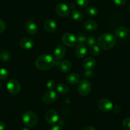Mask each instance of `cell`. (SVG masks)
Returning <instances> with one entry per match:
<instances>
[{"mask_svg":"<svg viewBox=\"0 0 130 130\" xmlns=\"http://www.w3.org/2000/svg\"><path fill=\"white\" fill-rule=\"evenodd\" d=\"M96 62L94 58L87 57L84 60L83 62V66L85 70H92L96 66Z\"/></svg>","mask_w":130,"mask_h":130,"instance_id":"2e32d148","label":"cell"},{"mask_svg":"<svg viewBox=\"0 0 130 130\" xmlns=\"http://www.w3.org/2000/svg\"><path fill=\"white\" fill-rule=\"evenodd\" d=\"M71 17H72L73 19L75 21L80 22L82 21L84 19V14L81 11L78 10H73L71 12Z\"/></svg>","mask_w":130,"mask_h":130,"instance_id":"ffe728a7","label":"cell"},{"mask_svg":"<svg viewBox=\"0 0 130 130\" xmlns=\"http://www.w3.org/2000/svg\"><path fill=\"white\" fill-rule=\"evenodd\" d=\"M8 91L11 95H17L20 91V85L17 80L10 79L6 84Z\"/></svg>","mask_w":130,"mask_h":130,"instance_id":"5b68a950","label":"cell"},{"mask_svg":"<svg viewBox=\"0 0 130 130\" xmlns=\"http://www.w3.org/2000/svg\"><path fill=\"white\" fill-rule=\"evenodd\" d=\"M84 74H85V76L86 77H91L93 75V72L92 70H85Z\"/></svg>","mask_w":130,"mask_h":130,"instance_id":"836d02e7","label":"cell"},{"mask_svg":"<svg viewBox=\"0 0 130 130\" xmlns=\"http://www.w3.org/2000/svg\"><path fill=\"white\" fill-rule=\"evenodd\" d=\"M115 43V36L112 33H105L102 34L98 39V44L99 48L105 50L112 49Z\"/></svg>","mask_w":130,"mask_h":130,"instance_id":"7a4b0ae2","label":"cell"},{"mask_svg":"<svg viewBox=\"0 0 130 130\" xmlns=\"http://www.w3.org/2000/svg\"><path fill=\"white\" fill-rule=\"evenodd\" d=\"M25 28L26 31L29 33V34H35L38 30V27L35 23L33 21V20H29L25 23Z\"/></svg>","mask_w":130,"mask_h":130,"instance_id":"5bb4252c","label":"cell"},{"mask_svg":"<svg viewBox=\"0 0 130 130\" xmlns=\"http://www.w3.org/2000/svg\"><path fill=\"white\" fill-rule=\"evenodd\" d=\"M0 88H1V83H0Z\"/></svg>","mask_w":130,"mask_h":130,"instance_id":"60d3db41","label":"cell"},{"mask_svg":"<svg viewBox=\"0 0 130 130\" xmlns=\"http://www.w3.org/2000/svg\"><path fill=\"white\" fill-rule=\"evenodd\" d=\"M45 119L50 124H55L59 120V115L54 110H48L45 114Z\"/></svg>","mask_w":130,"mask_h":130,"instance_id":"9c48e42d","label":"cell"},{"mask_svg":"<svg viewBox=\"0 0 130 130\" xmlns=\"http://www.w3.org/2000/svg\"><path fill=\"white\" fill-rule=\"evenodd\" d=\"M50 130H62V128L59 125H55L52 126Z\"/></svg>","mask_w":130,"mask_h":130,"instance_id":"d590c367","label":"cell"},{"mask_svg":"<svg viewBox=\"0 0 130 130\" xmlns=\"http://www.w3.org/2000/svg\"><path fill=\"white\" fill-rule=\"evenodd\" d=\"M66 54V48L63 44H59L54 50V57L57 60H61Z\"/></svg>","mask_w":130,"mask_h":130,"instance_id":"4fadbf2b","label":"cell"},{"mask_svg":"<svg viewBox=\"0 0 130 130\" xmlns=\"http://www.w3.org/2000/svg\"><path fill=\"white\" fill-rule=\"evenodd\" d=\"M89 52H90V54L93 56H98L99 54V52H100V49H99V46L97 45H94L90 47V49H89Z\"/></svg>","mask_w":130,"mask_h":130,"instance_id":"d4e9b609","label":"cell"},{"mask_svg":"<svg viewBox=\"0 0 130 130\" xmlns=\"http://www.w3.org/2000/svg\"><path fill=\"white\" fill-rule=\"evenodd\" d=\"M83 130H96L94 127L93 126H87L85 128H84Z\"/></svg>","mask_w":130,"mask_h":130,"instance_id":"74e56055","label":"cell"},{"mask_svg":"<svg viewBox=\"0 0 130 130\" xmlns=\"http://www.w3.org/2000/svg\"><path fill=\"white\" fill-rule=\"evenodd\" d=\"M56 83L53 80H49L47 83V88L49 90H53L56 87Z\"/></svg>","mask_w":130,"mask_h":130,"instance_id":"4dcf8cb0","label":"cell"},{"mask_svg":"<svg viewBox=\"0 0 130 130\" xmlns=\"http://www.w3.org/2000/svg\"><path fill=\"white\" fill-rule=\"evenodd\" d=\"M8 76V72L4 68L0 69V80L5 79Z\"/></svg>","mask_w":130,"mask_h":130,"instance_id":"484cf974","label":"cell"},{"mask_svg":"<svg viewBox=\"0 0 130 130\" xmlns=\"http://www.w3.org/2000/svg\"><path fill=\"white\" fill-rule=\"evenodd\" d=\"M129 11H130V5H129Z\"/></svg>","mask_w":130,"mask_h":130,"instance_id":"ab89813d","label":"cell"},{"mask_svg":"<svg viewBox=\"0 0 130 130\" xmlns=\"http://www.w3.org/2000/svg\"><path fill=\"white\" fill-rule=\"evenodd\" d=\"M56 11L58 15L62 17H65L68 16L70 12V8L65 4L59 3L56 5Z\"/></svg>","mask_w":130,"mask_h":130,"instance_id":"30bf717a","label":"cell"},{"mask_svg":"<svg viewBox=\"0 0 130 130\" xmlns=\"http://www.w3.org/2000/svg\"><path fill=\"white\" fill-rule=\"evenodd\" d=\"M56 90L59 93L66 94L69 91V87L64 83H59L56 86Z\"/></svg>","mask_w":130,"mask_h":130,"instance_id":"7402d4cb","label":"cell"},{"mask_svg":"<svg viewBox=\"0 0 130 130\" xmlns=\"http://www.w3.org/2000/svg\"><path fill=\"white\" fill-rule=\"evenodd\" d=\"M55 59L49 54H42L35 61V66L40 71H47L54 66Z\"/></svg>","mask_w":130,"mask_h":130,"instance_id":"6da1fadb","label":"cell"},{"mask_svg":"<svg viewBox=\"0 0 130 130\" xmlns=\"http://www.w3.org/2000/svg\"><path fill=\"white\" fill-rule=\"evenodd\" d=\"M57 99V95L53 90H50L47 91L45 93L43 94L42 96V100L45 104H52L56 101Z\"/></svg>","mask_w":130,"mask_h":130,"instance_id":"ba28073f","label":"cell"},{"mask_svg":"<svg viewBox=\"0 0 130 130\" xmlns=\"http://www.w3.org/2000/svg\"><path fill=\"white\" fill-rule=\"evenodd\" d=\"M84 27L89 31H94V30H96L97 27H98V24L94 20H87L84 23Z\"/></svg>","mask_w":130,"mask_h":130,"instance_id":"d6986e66","label":"cell"},{"mask_svg":"<svg viewBox=\"0 0 130 130\" xmlns=\"http://www.w3.org/2000/svg\"><path fill=\"white\" fill-rule=\"evenodd\" d=\"M89 0H76L78 5L81 8H85L89 4Z\"/></svg>","mask_w":130,"mask_h":130,"instance_id":"f546056e","label":"cell"},{"mask_svg":"<svg viewBox=\"0 0 130 130\" xmlns=\"http://www.w3.org/2000/svg\"><path fill=\"white\" fill-rule=\"evenodd\" d=\"M0 58L2 61L4 62H8L11 59V56H10V53L6 50H4L1 52L0 54Z\"/></svg>","mask_w":130,"mask_h":130,"instance_id":"cb8c5ba5","label":"cell"},{"mask_svg":"<svg viewBox=\"0 0 130 130\" xmlns=\"http://www.w3.org/2000/svg\"><path fill=\"white\" fill-rule=\"evenodd\" d=\"M114 3L117 6H124L126 4V0H113Z\"/></svg>","mask_w":130,"mask_h":130,"instance_id":"1f68e13d","label":"cell"},{"mask_svg":"<svg viewBox=\"0 0 130 130\" xmlns=\"http://www.w3.org/2000/svg\"><path fill=\"white\" fill-rule=\"evenodd\" d=\"M91 91V84L88 80L82 79L79 83L78 86V92L79 95L85 96L89 94Z\"/></svg>","mask_w":130,"mask_h":130,"instance_id":"277c9868","label":"cell"},{"mask_svg":"<svg viewBox=\"0 0 130 130\" xmlns=\"http://www.w3.org/2000/svg\"><path fill=\"white\" fill-rule=\"evenodd\" d=\"M44 29L46 31L48 32L52 33L56 31V28H57V25L56 23L54 20H47L44 22Z\"/></svg>","mask_w":130,"mask_h":130,"instance_id":"9a60e30c","label":"cell"},{"mask_svg":"<svg viewBox=\"0 0 130 130\" xmlns=\"http://www.w3.org/2000/svg\"><path fill=\"white\" fill-rule=\"evenodd\" d=\"M122 125L126 130H130V118H126L122 121Z\"/></svg>","mask_w":130,"mask_h":130,"instance_id":"4316f807","label":"cell"},{"mask_svg":"<svg viewBox=\"0 0 130 130\" xmlns=\"http://www.w3.org/2000/svg\"><path fill=\"white\" fill-rule=\"evenodd\" d=\"M128 29L125 27H118L115 31V34L120 38H124L128 35Z\"/></svg>","mask_w":130,"mask_h":130,"instance_id":"ac0fdd59","label":"cell"},{"mask_svg":"<svg viewBox=\"0 0 130 130\" xmlns=\"http://www.w3.org/2000/svg\"><path fill=\"white\" fill-rule=\"evenodd\" d=\"M87 53V48L82 43L76 44L75 49V54L78 58H82L85 57Z\"/></svg>","mask_w":130,"mask_h":130,"instance_id":"7c38bea8","label":"cell"},{"mask_svg":"<svg viewBox=\"0 0 130 130\" xmlns=\"http://www.w3.org/2000/svg\"><path fill=\"white\" fill-rule=\"evenodd\" d=\"M87 44L89 46V47L92 46H94L96 44V38L94 37L90 36L87 39L86 41Z\"/></svg>","mask_w":130,"mask_h":130,"instance_id":"f1b7e54d","label":"cell"},{"mask_svg":"<svg viewBox=\"0 0 130 130\" xmlns=\"http://www.w3.org/2000/svg\"><path fill=\"white\" fill-rule=\"evenodd\" d=\"M97 106L99 110L105 112H110L113 109V104L107 99H100L97 104Z\"/></svg>","mask_w":130,"mask_h":130,"instance_id":"8992f818","label":"cell"},{"mask_svg":"<svg viewBox=\"0 0 130 130\" xmlns=\"http://www.w3.org/2000/svg\"><path fill=\"white\" fill-rule=\"evenodd\" d=\"M60 69L63 72H68L71 70V63L69 60H64L60 65Z\"/></svg>","mask_w":130,"mask_h":130,"instance_id":"44dd1931","label":"cell"},{"mask_svg":"<svg viewBox=\"0 0 130 130\" xmlns=\"http://www.w3.org/2000/svg\"><path fill=\"white\" fill-rule=\"evenodd\" d=\"M5 28H6V26H5V22L1 19H0V33L3 32L5 30Z\"/></svg>","mask_w":130,"mask_h":130,"instance_id":"d6a6232c","label":"cell"},{"mask_svg":"<svg viewBox=\"0 0 130 130\" xmlns=\"http://www.w3.org/2000/svg\"><path fill=\"white\" fill-rule=\"evenodd\" d=\"M19 44L20 47L25 50H29L34 46V41L31 39L28 38H24L20 39Z\"/></svg>","mask_w":130,"mask_h":130,"instance_id":"8fae6325","label":"cell"},{"mask_svg":"<svg viewBox=\"0 0 130 130\" xmlns=\"http://www.w3.org/2000/svg\"><path fill=\"white\" fill-rule=\"evenodd\" d=\"M66 81L70 85H75L80 81V76L76 73H71L67 76Z\"/></svg>","mask_w":130,"mask_h":130,"instance_id":"e0dca14e","label":"cell"},{"mask_svg":"<svg viewBox=\"0 0 130 130\" xmlns=\"http://www.w3.org/2000/svg\"><path fill=\"white\" fill-rule=\"evenodd\" d=\"M21 130H29V129H28V128H23V129H22Z\"/></svg>","mask_w":130,"mask_h":130,"instance_id":"f35d334b","label":"cell"},{"mask_svg":"<svg viewBox=\"0 0 130 130\" xmlns=\"http://www.w3.org/2000/svg\"><path fill=\"white\" fill-rule=\"evenodd\" d=\"M85 12L89 16H95V15H98V10L94 6H90L85 9Z\"/></svg>","mask_w":130,"mask_h":130,"instance_id":"603a6c76","label":"cell"},{"mask_svg":"<svg viewBox=\"0 0 130 130\" xmlns=\"http://www.w3.org/2000/svg\"><path fill=\"white\" fill-rule=\"evenodd\" d=\"M87 36L84 34H79L76 37V39H77V42H79V43H82L84 44L85 42H86L87 41Z\"/></svg>","mask_w":130,"mask_h":130,"instance_id":"83f0119b","label":"cell"},{"mask_svg":"<svg viewBox=\"0 0 130 130\" xmlns=\"http://www.w3.org/2000/svg\"><path fill=\"white\" fill-rule=\"evenodd\" d=\"M22 121L27 126L33 127L38 123V117L33 111L28 110L23 114Z\"/></svg>","mask_w":130,"mask_h":130,"instance_id":"3957f363","label":"cell"},{"mask_svg":"<svg viewBox=\"0 0 130 130\" xmlns=\"http://www.w3.org/2000/svg\"><path fill=\"white\" fill-rule=\"evenodd\" d=\"M62 43L65 46H67L68 47H73L75 46L77 43V39L72 34L70 33H66L63 34L61 38Z\"/></svg>","mask_w":130,"mask_h":130,"instance_id":"52a82bcc","label":"cell"},{"mask_svg":"<svg viewBox=\"0 0 130 130\" xmlns=\"http://www.w3.org/2000/svg\"><path fill=\"white\" fill-rule=\"evenodd\" d=\"M113 111L116 113H119L121 111V107L119 105H116L114 108H113Z\"/></svg>","mask_w":130,"mask_h":130,"instance_id":"e575fe53","label":"cell"},{"mask_svg":"<svg viewBox=\"0 0 130 130\" xmlns=\"http://www.w3.org/2000/svg\"><path fill=\"white\" fill-rule=\"evenodd\" d=\"M6 128V124L3 121H0V130H5Z\"/></svg>","mask_w":130,"mask_h":130,"instance_id":"8d00e7d4","label":"cell"}]
</instances>
